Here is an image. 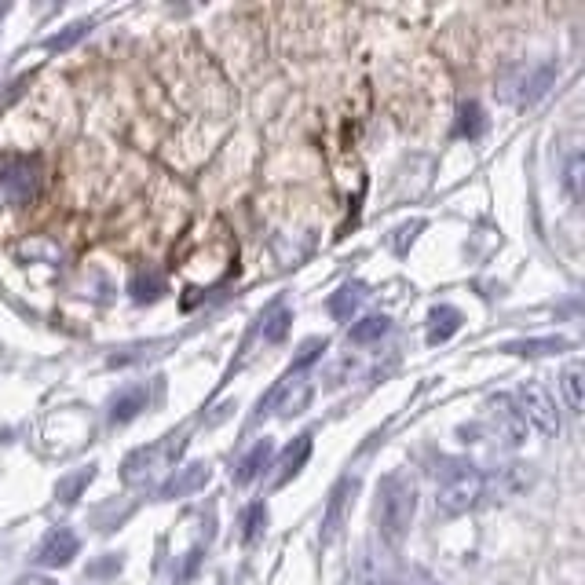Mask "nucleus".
Here are the masks:
<instances>
[{
	"label": "nucleus",
	"mask_w": 585,
	"mask_h": 585,
	"mask_svg": "<svg viewBox=\"0 0 585 585\" xmlns=\"http://www.w3.org/2000/svg\"><path fill=\"white\" fill-rule=\"evenodd\" d=\"M417 512V487L414 479L403 476V472H388L377 487V505H373V516H377V531H381L384 542L399 545L410 534V523H414Z\"/></svg>",
	"instance_id": "obj_1"
},
{
	"label": "nucleus",
	"mask_w": 585,
	"mask_h": 585,
	"mask_svg": "<svg viewBox=\"0 0 585 585\" xmlns=\"http://www.w3.org/2000/svg\"><path fill=\"white\" fill-rule=\"evenodd\" d=\"M483 501V472L468 458H447L436 468V512L439 516H465Z\"/></svg>",
	"instance_id": "obj_2"
},
{
	"label": "nucleus",
	"mask_w": 585,
	"mask_h": 585,
	"mask_svg": "<svg viewBox=\"0 0 585 585\" xmlns=\"http://www.w3.org/2000/svg\"><path fill=\"white\" fill-rule=\"evenodd\" d=\"M520 406V417L527 421V428L542 432L545 439H553L560 432V414H556V399L545 392L542 384H520V392L512 395Z\"/></svg>",
	"instance_id": "obj_3"
},
{
	"label": "nucleus",
	"mask_w": 585,
	"mask_h": 585,
	"mask_svg": "<svg viewBox=\"0 0 585 585\" xmlns=\"http://www.w3.org/2000/svg\"><path fill=\"white\" fill-rule=\"evenodd\" d=\"M487 425H490V436L498 439L501 447L516 450L527 439V421L520 417V406H516V399L512 395H490L487 399Z\"/></svg>",
	"instance_id": "obj_4"
},
{
	"label": "nucleus",
	"mask_w": 585,
	"mask_h": 585,
	"mask_svg": "<svg viewBox=\"0 0 585 585\" xmlns=\"http://www.w3.org/2000/svg\"><path fill=\"white\" fill-rule=\"evenodd\" d=\"M0 187L11 202H33L41 191V161L37 158H4L0 161Z\"/></svg>",
	"instance_id": "obj_5"
},
{
	"label": "nucleus",
	"mask_w": 585,
	"mask_h": 585,
	"mask_svg": "<svg viewBox=\"0 0 585 585\" xmlns=\"http://www.w3.org/2000/svg\"><path fill=\"white\" fill-rule=\"evenodd\" d=\"M531 487V468L520 465V461H512V465H501L498 472H490L483 476V498H498V501H509L516 494Z\"/></svg>",
	"instance_id": "obj_6"
},
{
	"label": "nucleus",
	"mask_w": 585,
	"mask_h": 585,
	"mask_svg": "<svg viewBox=\"0 0 585 585\" xmlns=\"http://www.w3.org/2000/svg\"><path fill=\"white\" fill-rule=\"evenodd\" d=\"M355 490H359V479L344 476L337 487L330 490V505H326V516H322V542L330 545L341 527L348 523V509H351V498H355Z\"/></svg>",
	"instance_id": "obj_7"
},
{
	"label": "nucleus",
	"mask_w": 585,
	"mask_h": 585,
	"mask_svg": "<svg viewBox=\"0 0 585 585\" xmlns=\"http://www.w3.org/2000/svg\"><path fill=\"white\" fill-rule=\"evenodd\" d=\"M77 556V534L70 527H55L37 549V564L41 567H66Z\"/></svg>",
	"instance_id": "obj_8"
},
{
	"label": "nucleus",
	"mask_w": 585,
	"mask_h": 585,
	"mask_svg": "<svg viewBox=\"0 0 585 585\" xmlns=\"http://www.w3.org/2000/svg\"><path fill=\"white\" fill-rule=\"evenodd\" d=\"M458 330H461V311L458 308L439 304V308L428 311V344H447Z\"/></svg>",
	"instance_id": "obj_9"
},
{
	"label": "nucleus",
	"mask_w": 585,
	"mask_h": 585,
	"mask_svg": "<svg viewBox=\"0 0 585 585\" xmlns=\"http://www.w3.org/2000/svg\"><path fill=\"white\" fill-rule=\"evenodd\" d=\"M271 458H275V443H271V439H260V443L242 458V465L234 472V483H242V487L245 483H253V479L271 465Z\"/></svg>",
	"instance_id": "obj_10"
},
{
	"label": "nucleus",
	"mask_w": 585,
	"mask_h": 585,
	"mask_svg": "<svg viewBox=\"0 0 585 585\" xmlns=\"http://www.w3.org/2000/svg\"><path fill=\"white\" fill-rule=\"evenodd\" d=\"M308 458H311V436L304 432V436L293 439V443L286 447V454H282V465H278L282 472H278V479H275L278 487H286L289 479H293L300 472V468L308 465Z\"/></svg>",
	"instance_id": "obj_11"
},
{
	"label": "nucleus",
	"mask_w": 585,
	"mask_h": 585,
	"mask_svg": "<svg viewBox=\"0 0 585 585\" xmlns=\"http://www.w3.org/2000/svg\"><path fill=\"white\" fill-rule=\"evenodd\" d=\"M205 479H209V468L205 465H187L180 468V476H172L165 487H161V498H187L191 490L205 487Z\"/></svg>",
	"instance_id": "obj_12"
},
{
	"label": "nucleus",
	"mask_w": 585,
	"mask_h": 585,
	"mask_svg": "<svg viewBox=\"0 0 585 585\" xmlns=\"http://www.w3.org/2000/svg\"><path fill=\"white\" fill-rule=\"evenodd\" d=\"M139 410H147V388H128L114 399L110 406V417H114L117 425H125L132 417H139Z\"/></svg>",
	"instance_id": "obj_13"
},
{
	"label": "nucleus",
	"mask_w": 585,
	"mask_h": 585,
	"mask_svg": "<svg viewBox=\"0 0 585 585\" xmlns=\"http://www.w3.org/2000/svg\"><path fill=\"white\" fill-rule=\"evenodd\" d=\"M132 300H158L161 293H165V278L158 275V271H136V278H132Z\"/></svg>",
	"instance_id": "obj_14"
},
{
	"label": "nucleus",
	"mask_w": 585,
	"mask_h": 585,
	"mask_svg": "<svg viewBox=\"0 0 585 585\" xmlns=\"http://www.w3.org/2000/svg\"><path fill=\"white\" fill-rule=\"evenodd\" d=\"M384 333H388V319L384 315H366V319H359L355 326H351V344H370V341H381Z\"/></svg>",
	"instance_id": "obj_15"
},
{
	"label": "nucleus",
	"mask_w": 585,
	"mask_h": 585,
	"mask_svg": "<svg viewBox=\"0 0 585 585\" xmlns=\"http://www.w3.org/2000/svg\"><path fill=\"white\" fill-rule=\"evenodd\" d=\"M362 297H366V286H362V282H348V286L330 300V311L337 315V319H348L351 311L362 304Z\"/></svg>",
	"instance_id": "obj_16"
},
{
	"label": "nucleus",
	"mask_w": 585,
	"mask_h": 585,
	"mask_svg": "<svg viewBox=\"0 0 585 585\" xmlns=\"http://www.w3.org/2000/svg\"><path fill=\"white\" fill-rule=\"evenodd\" d=\"M564 348H567L564 337H531V341L509 344L505 351H512V355H553V351H564Z\"/></svg>",
	"instance_id": "obj_17"
},
{
	"label": "nucleus",
	"mask_w": 585,
	"mask_h": 585,
	"mask_svg": "<svg viewBox=\"0 0 585 585\" xmlns=\"http://www.w3.org/2000/svg\"><path fill=\"white\" fill-rule=\"evenodd\" d=\"M458 132L461 136H468V139H476L479 132H483V107L479 103H461V114H458Z\"/></svg>",
	"instance_id": "obj_18"
},
{
	"label": "nucleus",
	"mask_w": 585,
	"mask_h": 585,
	"mask_svg": "<svg viewBox=\"0 0 585 585\" xmlns=\"http://www.w3.org/2000/svg\"><path fill=\"white\" fill-rule=\"evenodd\" d=\"M582 366H578V362H571V366H567L564 370V395H567V406H571V410H582Z\"/></svg>",
	"instance_id": "obj_19"
},
{
	"label": "nucleus",
	"mask_w": 585,
	"mask_h": 585,
	"mask_svg": "<svg viewBox=\"0 0 585 585\" xmlns=\"http://www.w3.org/2000/svg\"><path fill=\"white\" fill-rule=\"evenodd\" d=\"M264 341H282V337H286V330H289V322H293V315H289L286 308H275L271 311V315H264Z\"/></svg>",
	"instance_id": "obj_20"
},
{
	"label": "nucleus",
	"mask_w": 585,
	"mask_h": 585,
	"mask_svg": "<svg viewBox=\"0 0 585 585\" xmlns=\"http://www.w3.org/2000/svg\"><path fill=\"white\" fill-rule=\"evenodd\" d=\"M88 33V22H74V26H66L63 33H55V37H48V48L52 52H66V48H74L81 37Z\"/></svg>",
	"instance_id": "obj_21"
},
{
	"label": "nucleus",
	"mask_w": 585,
	"mask_h": 585,
	"mask_svg": "<svg viewBox=\"0 0 585 585\" xmlns=\"http://www.w3.org/2000/svg\"><path fill=\"white\" fill-rule=\"evenodd\" d=\"M92 476H96L92 468H81L77 476L63 479V483H59V498H63V501H77V494H81V490H85L88 483H92Z\"/></svg>",
	"instance_id": "obj_22"
},
{
	"label": "nucleus",
	"mask_w": 585,
	"mask_h": 585,
	"mask_svg": "<svg viewBox=\"0 0 585 585\" xmlns=\"http://www.w3.org/2000/svg\"><path fill=\"white\" fill-rule=\"evenodd\" d=\"M567 191L571 198H582V154H571V165H567Z\"/></svg>",
	"instance_id": "obj_23"
},
{
	"label": "nucleus",
	"mask_w": 585,
	"mask_h": 585,
	"mask_svg": "<svg viewBox=\"0 0 585 585\" xmlns=\"http://www.w3.org/2000/svg\"><path fill=\"white\" fill-rule=\"evenodd\" d=\"M264 523H267V509L264 505H253L249 516H245V538H256V534L264 531Z\"/></svg>",
	"instance_id": "obj_24"
},
{
	"label": "nucleus",
	"mask_w": 585,
	"mask_h": 585,
	"mask_svg": "<svg viewBox=\"0 0 585 585\" xmlns=\"http://www.w3.org/2000/svg\"><path fill=\"white\" fill-rule=\"evenodd\" d=\"M33 585H55V582H33Z\"/></svg>",
	"instance_id": "obj_25"
}]
</instances>
